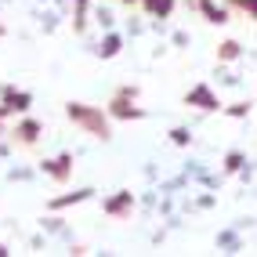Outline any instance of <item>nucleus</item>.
<instances>
[{"mask_svg":"<svg viewBox=\"0 0 257 257\" xmlns=\"http://www.w3.org/2000/svg\"><path fill=\"white\" fill-rule=\"evenodd\" d=\"M65 116H69V119H73V123H76L83 134H91V138H101V142H109V138H112L109 112H101L98 105H83V101H69V105H65Z\"/></svg>","mask_w":257,"mask_h":257,"instance_id":"1","label":"nucleus"},{"mask_svg":"<svg viewBox=\"0 0 257 257\" xmlns=\"http://www.w3.org/2000/svg\"><path fill=\"white\" fill-rule=\"evenodd\" d=\"M40 170H44L51 181L65 185V181L73 178V156H69V152H62V156H55V160H44V163H40Z\"/></svg>","mask_w":257,"mask_h":257,"instance_id":"2","label":"nucleus"},{"mask_svg":"<svg viewBox=\"0 0 257 257\" xmlns=\"http://www.w3.org/2000/svg\"><path fill=\"white\" fill-rule=\"evenodd\" d=\"M185 105H196V109H203V112H214V109H221V101H217V94L210 91V83H196V87L185 94Z\"/></svg>","mask_w":257,"mask_h":257,"instance_id":"3","label":"nucleus"},{"mask_svg":"<svg viewBox=\"0 0 257 257\" xmlns=\"http://www.w3.org/2000/svg\"><path fill=\"white\" fill-rule=\"evenodd\" d=\"M101 210H105L109 217H127L134 210V192H127V188H119V192H112L105 203H101Z\"/></svg>","mask_w":257,"mask_h":257,"instance_id":"4","label":"nucleus"},{"mask_svg":"<svg viewBox=\"0 0 257 257\" xmlns=\"http://www.w3.org/2000/svg\"><path fill=\"white\" fill-rule=\"evenodd\" d=\"M109 116H112V119H145V109L134 105V98H119V94H112V101H109Z\"/></svg>","mask_w":257,"mask_h":257,"instance_id":"5","label":"nucleus"},{"mask_svg":"<svg viewBox=\"0 0 257 257\" xmlns=\"http://www.w3.org/2000/svg\"><path fill=\"white\" fill-rule=\"evenodd\" d=\"M0 101H4L11 112H29L33 94H29V91H19V87H11V83H4V87H0Z\"/></svg>","mask_w":257,"mask_h":257,"instance_id":"6","label":"nucleus"},{"mask_svg":"<svg viewBox=\"0 0 257 257\" xmlns=\"http://www.w3.org/2000/svg\"><path fill=\"white\" fill-rule=\"evenodd\" d=\"M40 123L33 116H26V119H19V123H15V145H22V149H29V145H37L40 142Z\"/></svg>","mask_w":257,"mask_h":257,"instance_id":"7","label":"nucleus"},{"mask_svg":"<svg viewBox=\"0 0 257 257\" xmlns=\"http://www.w3.org/2000/svg\"><path fill=\"white\" fill-rule=\"evenodd\" d=\"M196 11H199L210 26H225V22H228V8H221L217 0H196Z\"/></svg>","mask_w":257,"mask_h":257,"instance_id":"8","label":"nucleus"},{"mask_svg":"<svg viewBox=\"0 0 257 257\" xmlns=\"http://www.w3.org/2000/svg\"><path fill=\"white\" fill-rule=\"evenodd\" d=\"M119 51H123V37H119V33H112V29H105V37H101V44L94 47V55H101V58H116Z\"/></svg>","mask_w":257,"mask_h":257,"instance_id":"9","label":"nucleus"},{"mask_svg":"<svg viewBox=\"0 0 257 257\" xmlns=\"http://www.w3.org/2000/svg\"><path fill=\"white\" fill-rule=\"evenodd\" d=\"M91 196H94V188H76V192H69V196H55V199H51V210L76 207V203H87Z\"/></svg>","mask_w":257,"mask_h":257,"instance_id":"10","label":"nucleus"},{"mask_svg":"<svg viewBox=\"0 0 257 257\" xmlns=\"http://www.w3.org/2000/svg\"><path fill=\"white\" fill-rule=\"evenodd\" d=\"M239 55H243V47H239L235 40H225V44L217 47V62H235Z\"/></svg>","mask_w":257,"mask_h":257,"instance_id":"11","label":"nucleus"},{"mask_svg":"<svg viewBox=\"0 0 257 257\" xmlns=\"http://www.w3.org/2000/svg\"><path fill=\"white\" fill-rule=\"evenodd\" d=\"M217 246L225 250V253H235V250H239V235H235V232H221V235H217Z\"/></svg>","mask_w":257,"mask_h":257,"instance_id":"12","label":"nucleus"},{"mask_svg":"<svg viewBox=\"0 0 257 257\" xmlns=\"http://www.w3.org/2000/svg\"><path fill=\"white\" fill-rule=\"evenodd\" d=\"M44 232H51V235H65V239H69V232H65V225H62V217H44Z\"/></svg>","mask_w":257,"mask_h":257,"instance_id":"13","label":"nucleus"},{"mask_svg":"<svg viewBox=\"0 0 257 257\" xmlns=\"http://www.w3.org/2000/svg\"><path fill=\"white\" fill-rule=\"evenodd\" d=\"M243 163H246V156H243V152H228V156H225V170H228V174L243 170Z\"/></svg>","mask_w":257,"mask_h":257,"instance_id":"14","label":"nucleus"},{"mask_svg":"<svg viewBox=\"0 0 257 257\" xmlns=\"http://www.w3.org/2000/svg\"><path fill=\"white\" fill-rule=\"evenodd\" d=\"M170 142L174 145H192V134H188V127H174L170 131Z\"/></svg>","mask_w":257,"mask_h":257,"instance_id":"15","label":"nucleus"},{"mask_svg":"<svg viewBox=\"0 0 257 257\" xmlns=\"http://www.w3.org/2000/svg\"><path fill=\"white\" fill-rule=\"evenodd\" d=\"M94 22H98L101 29H112L116 19H112V11H109V8H98V11H94Z\"/></svg>","mask_w":257,"mask_h":257,"instance_id":"16","label":"nucleus"},{"mask_svg":"<svg viewBox=\"0 0 257 257\" xmlns=\"http://www.w3.org/2000/svg\"><path fill=\"white\" fill-rule=\"evenodd\" d=\"M40 22H44V33H55V29H58V15H55V11H44Z\"/></svg>","mask_w":257,"mask_h":257,"instance_id":"17","label":"nucleus"},{"mask_svg":"<svg viewBox=\"0 0 257 257\" xmlns=\"http://www.w3.org/2000/svg\"><path fill=\"white\" fill-rule=\"evenodd\" d=\"M8 178H11V181H29V178H33V170H26V167H11V170H8Z\"/></svg>","mask_w":257,"mask_h":257,"instance_id":"18","label":"nucleus"},{"mask_svg":"<svg viewBox=\"0 0 257 257\" xmlns=\"http://www.w3.org/2000/svg\"><path fill=\"white\" fill-rule=\"evenodd\" d=\"M246 112H250L246 101H239V105H232V109H228V116H235V119H239V116H246Z\"/></svg>","mask_w":257,"mask_h":257,"instance_id":"19","label":"nucleus"},{"mask_svg":"<svg viewBox=\"0 0 257 257\" xmlns=\"http://www.w3.org/2000/svg\"><path fill=\"white\" fill-rule=\"evenodd\" d=\"M170 40H174V47H188V33H181V29H178Z\"/></svg>","mask_w":257,"mask_h":257,"instance_id":"20","label":"nucleus"},{"mask_svg":"<svg viewBox=\"0 0 257 257\" xmlns=\"http://www.w3.org/2000/svg\"><path fill=\"white\" fill-rule=\"evenodd\" d=\"M8 116H11V109L4 105V101H0V119H8Z\"/></svg>","mask_w":257,"mask_h":257,"instance_id":"21","label":"nucleus"},{"mask_svg":"<svg viewBox=\"0 0 257 257\" xmlns=\"http://www.w3.org/2000/svg\"><path fill=\"white\" fill-rule=\"evenodd\" d=\"M119 4H138V0H119Z\"/></svg>","mask_w":257,"mask_h":257,"instance_id":"22","label":"nucleus"},{"mask_svg":"<svg viewBox=\"0 0 257 257\" xmlns=\"http://www.w3.org/2000/svg\"><path fill=\"white\" fill-rule=\"evenodd\" d=\"M0 134H4V119H0Z\"/></svg>","mask_w":257,"mask_h":257,"instance_id":"23","label":"nucleus"},{"mask_svg":"<svg viewBox=\"0 0 257 257\" xmlns=\"http://www.w3.org/2000/svg\"><path fill=\"white\" fill-rule=\"evenodd\" d=\"M0 37H4V26H0Z\"/></svg>","mask_w":257,"mask_h":257,"instance_id":"24","label":"nucleus"}]
</instances>
